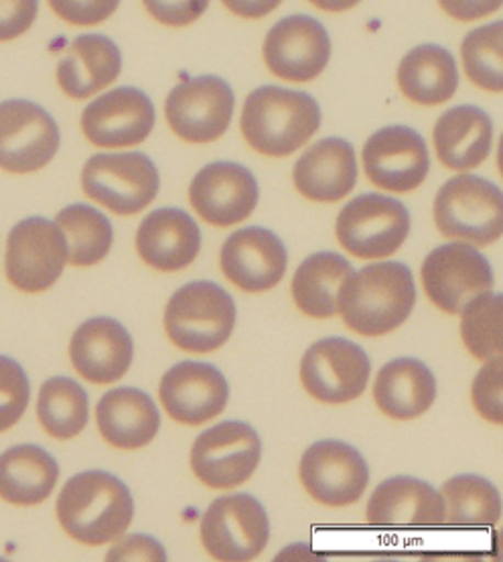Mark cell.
Segmentation results:
<instances>
[{
  "mask_svg": "<svg viewBox=\"0 0 503 562\" xmlns=\"http://www.w3.org/2000/svg\"><path fill=\"white\" fill-rule=\"evenodd\" d=\"M88 394L76 380L66 375H55L40 390L37 416L41 427L59 441L74 439L88 425Z\"/></svg>",
  "mask_w": 503,
  "mask_h": 562,
  "instance_id": "cell-35",
  "label": "cell"
},
{
  "mask_svg": "<svg viewBox=\"0 0 503 562\" xmlns=\"http://www.w3.org/2000/svg\"><path fill=\"white\" fill-rule=\"evenodd\" d=\"M148 14L167 27H187L208 11L210 0H143Z\"/></svg>",
  "mask_w": 503,
  "mask_h": 562,
  "instance_id": "cell-41",
  "label": "cell"
},
{
  "mask_svg": "<svg viewBox=\"0 0 503 562\" xmlns=\"http://www.w3.org/2000/svg\"><path fill=\"white\" fill-rule=\"evenodd\" d=\"M461 57L467 78L477 88L502 94L503 92V23L495 21L485 27L467 33L461 45Z\"/></svg>",
  "mask_w": 503,
  "mask_h": 562,
  "instance_id": "cell-37",
  "label": "cell"
},
{
  "mask_svg": "<svg viewBox=\"0 0 503 562\" xmlns=\"http://www.w3.org/2000/svg\"><path fill=\"white\" fill-rule=\"evenodd\" d=\"M438 4L457 21H477L502 9V0H438Z\"/></svg>",
  "mask_w": 503,
  "mask_h": 562,
  "instance_id": "cell-44",
  "label": "cell"
},
{
  "mask_svg": "<svg viewBox=\"0 0 503 562\" xmlns=\"http://www.w3.org/2000/svg\"><path fill=\"white\" fill-rule=\"evenodd\" d=\"M294 188L311 201L332 203L349 195L358 181L356 150L344 138H323L306 148L292 171Z\"/></svg>",
  "mask_w": 503,
  "mask_h": 562,
  "instance_id": "cell-25",
  "label": "cell"
},
{
  "mask_svg": "<svg viewBox=\"0 0 503 562\" xmlns=\"http://www.w3.org/2000/svg\"><path fill=\"white\" fill-rule=\"evenodd\" d=\"M356 270L335 252H317L301 262L292 277L294 305L313 319H329L339 313V291Z\"/></svg>",
  "mask_w": 503,
  "mask_h": 562,
  "instance_id": "cell-32",
  "label": "cell"
},
{
  "mask_svg": "<svg viewBox=\"0 0 503 562\" xmlns=\"http://www.w3.org/2000/svg\"><path fill=\"white\" fill-rule=\"evenodd\" d=\"M62 143L54 116L29 100L0 102V169L27 175L54 161Z\"/></svg>",
  "mask_w": 503,
  "mask_h": 562,
  "instance_id": "cell-11",
  "label": "cell"
},
{
  "mask_svg": "<svg viewBox=\"0 0 503 562\" xmlns=\"http://www.w3.org/2000/svg\"><path fill=\"white\" fill-rule=\"evenodd\" d=\"M289 265L287 248L270 229L242 228L225 240L220 267L225 279L244 293H266L275 289Z\"/></svg>",
  "mask_w": 503,
  "mask_h": 562,
  "instance_id": "cell-21",
  "label": "cell"
},
{
  "mask_svg": "<svg viewBox=\"0 0 503 562\" xmlns=\"http://www.w3.org/2000/svg\"><path fill=\"white\" fill-rule=\"evenodd\" d=\"M299 475L309 496L332 508L356 504L370 483V469L358 449L333 439L306 449Z\"/></svg>",
  "mask_w": 503,
  "mask_h": 562,
  "instance_id": "cell-15",
  "label": "cell"
},
{
  "mask_svg": "<svg viewBox=\"0 0 503 562\" xmlns=\"http://www.w3.org/2000/svg\"><path fill=\"white\" fill-rule=\"evenodd\" d=\"M431 169L423 136L409 126H385L364 147V171L376 188L411 193L421 188Z\"/></svg>",
  "mask_w": 503,
  "mask_h": 562,
  "instance_id": "cell-17",
  "label": "cell"
},
{
  "mask_svg": "<svg viewBox=\"0 0 503 562\" xmlns=\"http://www.w3.org/2000/svg\"><path fill=\"white\" fill-rule=\"evenodd\" d=\"M461 315V337L467 351L483 362L502 356L503 296L488 291L471 299Z\"/></svg>",
  "mask_w": 503,
  "mask_h": 562,
  "instance_id": "cell-36",
  "label": "cell"
},
{
  "mask_svg": "<svg viewBox=\"0 0 503 562\" xmlns=\"http://www.w3.org/2000/svg\"><path fill=\"white\" fill-rule=\"evenodd\" d=\"M133 337L126 327L110 317L81 323L69 344V358L76 372L92 384H112L133 363Z\"/></svg>",
  "mask_w": 503,
  "mask_h": 562,
  "instance_id": "cell-22",
  "label": "cell"
},
{
  "mask_svg": "<svg viewBox=\"0 0 503 562\" xmlns=\"http://www.w3.org/2000/svg\"><path fill=\"white\" fill-rule=\"evenodd\" d=\"M366 518L380 528H433L445 524V506L431 483L392 477L371 494Z\"/></svg>",
  "mask_w": 503,
  "mask_h": 562,
  "instance_id": "cell-24",
  "label": "cell"
},
{
  "mask_svg": "<svg viewBox=\"0 0 503 562\" xmlns=\"http://www.w3.org/2000/svg\"><path fill=\"white\" fill-rule=\"evenodd\" d=\"M31 389L25 370L19 363L0 356V432L14 427L27 411Z\"/></svg>",
  "mask_w": 503,
  "mask_h": 562,
  "instance_id": "cell-38",
  "label": "cell"
},
{
  "mask_svg": "<svg viewBox=\"0 0 503 562\" xmlns=\"http://www.w3.org/2000/svg\"><path fill=\"white\" fill-rule=\"evenodd\" d=\"M398 88L414 104L438 106L459 88L455 57L440 45H418L398 66Z\"/></svg>",
  "mask_w": 503,
  "mask_h": 562,
  "instance_id": "cell-30",
  "label": "cell"
},
{
  "mask_svg": "<svg viewBox=\"0 0 503 562\" xmlns=\"http://www.w3.org/2000/svg\"><path fill=\"white\" fill-rule=\"evenodd\" d=\"M411 232V214L404 203L366 193L349 201L337 215L335 234L345 250L364 260H382L398 252Z\"/></svg>",
  "mask_w": 503,
  "mask_h": 562,
  "instance_id": "cell-6",
  "label": "cell"
},
{
  "mask_svg": "<svg viewBox=\"0 0 503 562\" xmlns=\"http://www.w3.org/2000/svg\"><path fill=\"white\" fill-rule=\"evenodd\" d=\"M236 325V303L220 284L189 282L169 299L165 331L172 344L189 353L222 348Z\"/></svg>",
  "mask_w": 503,
  "mask_h": 562,
  "instance_id": "cell-4",
  "label": "cell"
},
{
  "mask_svg": "<svg viewBox=\"0 0 503 562\" xmlns=\"http://www.w3.org/2000/svg\"><path fill=\"white\" fill-rule=\"evenodd\" d=\"M471 398L477 413L488 423H503V362L502 356L488 360L473 380Z\"/></svg>",
  "mask_w": 503,
  "mask_h": 562,
  "instance_id": "cell-39",
  "label": "cell"
},
{
  "mask_svg": "<svg viewBox=\"0 0 503 562\" xmlns=\"http://www.w3.org/2000/svg\"><path fill=\"white\" fill-rule=\"evenodd\" d=\"M122 54L119 45L104 35H80L71 41L67 54L57 64V83L64 94L86 100L119 80Z\"/></svg>",
  "mask_w": 503,
  "mask_h": 562,
  "instance_id": "cell-26",
  "label": "cell"
},
{
  "mask_svg": "<svg viewBox=\"0 0 503 562\" xmlns=\"http://www.w3.org/2000/svg\"><path fill=\"white\" fill-rule=\"evenodd\" d=\"M435 224L449 240L490 246L503 234L502 189L476 175H457L438 189Z\"/></svg>",
  "mask_w": 503,
  "mask_h": 562,
  "instance_id": "cell-5",
  "label": "cell"
},
{
  "mask_svg": "<svg viewBox=\"0 0 503 562\" xmlns=\"http://www.w3.org/2000/svg\"><path fill=\"white\" fill-rule=\"evenodd\" d=\"M262 457V442L250 425L224 420L201 432L191 449V469L212 490L248 482Z\"/></svg>",
  "mask_w": 503,
  "mask_h": 562,
  "instance_id": "cell-9",
  "label": "cell"
},
{
  "mask_svg": "<svg viewBox=\"0 0 503 562\" xmlns=\"http://www.w3.org/2000/svg\"><path fill=\"white\" fill-rule=\"evenodd\" d=\"M107 561H167V552L159 540L146 535L122 538L107 554Z\"/></svg>",
  "mask_w": 503,
  "mask_h": 562,
  "instance_id": "cell-43",
  "label": "cell"
},
{
  "mask_svg": "<svg viewBox=\"0 0 503 562\" xmlns=\"http://www.w3.org/2000/svg\"><path fill=\"white\" fill-rule=\"evenodd\" d=\"M321 126L317 100L305 92L280 86L254 90L242 110L239 128L256 153L266 157H289L305 147Z\"/></svg>",
  "mask_w": 503,
  "mask_h": 562,
  "instance_id": "cell-3",
  "label": "cell"
},
{
  "mask_svg": "<svg viewBox=\"0 0 503 562\" xmlns=\"http://www.w3.org/2000/svg\"><path fill=\"white\" fill-rule=\"evenodd\" d=\"M96 420L108 445L124 451L146 447L160 429V416L155 402L138 389L107 392L98 402Z\"/></svg>",
  "mask_w": 503,
  "mask_h": 562,
  "instance_id": "cell-27",
  "label": "cell"
},
{
  "mask_svg": "<svg viewBox=\"0 0 503 562\" xmlns=\"http://www.w3.org/2000/svg\"><path fill=\"white\" fill-rule=\"evenodd\" d=\"M332 57V40L317 19L292 14L268 31L265 61L284 81L305 83L323 74Z\"/></svg>",
  "mask_w": 503,
  "mask_h": 562,
  "instance_id": "cell-16",
  "label": "cell"
},
{
  "mask_svg": "<svg viewBox=\"0 0 503 562\" xmlns=\"http://www.w3.org/2000/svg\"><path fill=\"white\" fill-rule=\"evenodd\" d=\"M445 522L463 528L493 526L502 518V497L493 483L463 473L455 475L440 487Z\"/></svg>",
  "mask_w": 503,
  "mask_h": 562,
  "instance_id": "cell-33",
  "label": "cell"
},
{
  "mask_svg": "<svg viewBox=\"0 0 503 562\" xmlns=\"http://www.w3.org/2000/svg\"><path fill=\"white\" fill-rule=\"evenodd\" d=\"M153 128L155 106L150 98L128 86L96 98L81 114V131L93 147H136Z\"/></svg>",
  "mask_w": 503,
  "mask_h": 562,
  "instance_id": "cell-19",
  "label": "cell"
},
{
  "mask_svg": "<svg viewBox=\"0 0 503 562\" xmlns=\"http://www.w3.org/2000/svg\"><path fill=\"white\" fill-rule=\"evenodd\" d=\"M268 540V514L250 494L220 497L203 514L201 542L215 561H252Z\"/></svg>",
  "mask_w": 503,
  "mask_h": 562,
  "instance_id": "cell-8",
  "label": "cell"
},
{
  "mask_svg": "<svg viewBox=\"0 0 503 562\" xmlns=\"http://www.w3.org/2000/svg\"><path fill=\"white\" fill-rule=\"evenodd\" d=\"M136 250L148 267L177 272L198 258L201 232L195 220L183 210L160 207L146 215L138 226Z\"/></svg>",
  "mask_w": 503,
  "mask_h": 562,
  "instance_id": "cell-23",
  "label": "cell"
},
{
  "mask_svg": "<svg viewBox=\"0 0 503 562\" xmlns=\"http://www.w3.org/2000/svg\"><path fill=\"white\" fill-rule=\"evenodd\" d=\"M416 286L411 268L402 262H376L354 272L339 291V313L351 331L380 337L411 317Z\"/></svg>",
  "mask_w": 503,
  "mask_h": 562,
  "instance_id": "cell-1",
  "label": "cell"
},
{
  "mask_svg": "<svg viewBox=\"0 0 503 562\" xmlns=\"http://www.w3.org/2000/svg\"><path fill=\"white\" fill-rule=\"evenodd\" d=\"M159 169L143 153L96 155L81 171V188L112 214L134 215L159 193Z\"/></svg>",
  "mask_w": 503,
  "mask_h": 562,
  "instance_id": "cell-7",
  "label": "cell"
},
{
  "mask_svg": "<svg viewBox=\"0 0 503 562\" xmlns=\"http://www.w3.org/2000/svg\"><path fill=\"white\" fill-rule=\"evenodd\" d=\"M189 201L203 222L232 228L256 210L258 183L239 162H210L193 177Z\"/></svg>",
  "mask_w": 503,
  "mask_h": 562,
  "instance_id": "cell-18",
  "label": "cell"
},
{
  "mask_svg": "<svg viewBox=\"0 0 503 562\" xmlns=\"http://www.w3.org/2000/svg\"><path fill=\"white\" fill-rule=\"evenodd\" d=\"M37 13L40 0H0V43L25 35Z\"/></svg>",
  "mask_w": 503,
  "mask_h": 562,
  "instance_id": "cell-42",
  "label": "cell"
},
{
  "mask_svg": "<svg viewBox=\"0 0 503 562\" xmlns=\"http://www.w3.org/2000/svg\"><path fill=\"white\" fill-rule=\"evenodd\" d=\"M433 143L445 167L469 171L490 157L493 124L481 108H450L435 124Z\"/></svg>",
  "mask_w": 503,
  "mask_h": 562,
  "instance_id": "cell-28",
  "label": "cell"
},
{
  "mask_svg": "<svg viewBox=\"0 0 503 562\" xmlns=\"http://www.w3.org/2000/svg\"><path fill=\"white\" fill-rule=\"evenodd\" d=\"M277 561H325L323 557H318L317 552H313L311 547L306 544H292L289 549L282 550Z\"/></svg>",
  "mask_w": 503,
  "mask_h": 562,
  "instance_id": "cell-46",
  "label": "cell"
},
{
  "mask_svg": "<svg viewBox=\"0 0 503 562\" xmlns=\"http://www.w3.org/2000/svg\"><path fill=\"white\" fill-rule=\"evenodd\" d=\"M421 277L431 303L449 315H461L471 299L493 286L488 258L476 246L459 240L438 246L426 256Z\"/></svg>",
  "mask_w": 503,
  "mask_h": 562,
  "instance_id": "cell-12",
  "label": "cell"
},
{
  "mask_svg": "<svg viewBox=\"0 0 503 562\" xmlns=\"http://www.w3.org/2000/svg\"><path fill=\"white\" fill-rule=\"evenodd\" d=\"M230 13L242 19H262L277 11L282 0H222Z\"/></svg>",
  "mask_w": 503,
  "mask_h": 562,
  "instance_id": "cell-45",
  "label": "cell"
},
{
  "mask_svg": "<svg viewBox=\"0 0 503 562\" xmlns=\"http://www.w3.org/2000/svg\"><path fill=\"white\" fill-rule=\"evenodd\" d=\"M373 398L385 416L412 420L435 404L437 380L421 360L398 358L380 370L373 384Z\"/></svg>",
  "mask_w": 503,
  "mask_h": 562,
  "instance_id": "cell-29",
  "label": "cell"
},
{
  "mask_svg": "<svg viewBox=\"0 0 503 562\" xmlns=\"http://www.w3.org/2000/svg\"><path fill=\"white\" fill-rule=\"evenodd\" d=\"M236 98L227 81L201 76L175 86L165 102V114L172 133L193 145H208L224 136Z\"/></svg>",
  "mask_w": 503,
  "mask_h": 562,
  "instance_id": "cell-13",
  "label": "cell"
},
{
  "mask_svg": "<svg viewBox=\"0 0 503 562\" xmlns=\"http://www.w3.org/2000/svg\"><path fill=\"white\" fill-rule=\"evenodd\" d=\"M159 398L172 420L199 427L224 413L230 389L212 363L181 362L163 375Z\"/></svg>",
  "mask_w": 503,
  "mask_h": 562,
  "instance_id": "cell-20",
  "label": "cell"
},
{
  "mask_svg": "<svg viewBox=\"0 0 503 562\" xmlns=\"http://www.w3.org/2000/svg\"><path fill=\"white\" fill-rule=\"evenodd\" d=\"M309 2L325 13H345L354 7H358L361 0H309Z\"/></svg>",
  "mask_w": 503,
  "mask_h": 562,
  "instance_id": "cell-47",
  "label": "cell"
},
{
  "mask_svg": "<svg viewBox=\"0 0 503 562\" xmlns=\"http://www.w3.org/2000/svg\"><path fill=\"white\" fill-rule=\"evenodd\" d=\"M368 353L345 337H327L306 349L301 362L303 389L323 404L356 401L370 380Z\"/></svg>",
  "mask_w": 503,
  "mask_h": 562,
  "instance_id": "cell-14",
  "label": "cell"
},
{
  "mask_svg": "<svg viewBox=\"0 0 503 562\" xmlns=\"http://www.w3.org/2000/svg\"><path fill=\"white\" fill-rule=\"evenodd\" d=\"M59 19L76 27H93L116 13L120 0H47Z\"/></svg>",
  "mask_w": 503,
  "mask_h": 562,
  "instance_id": "cell-40",
  "label": "cell"
},
{
  "mask_svg": "<svg viewBox=\"0 0 503 562\" xmlns=\"http://www.w3.org/2000/svg\"><path fill=\"white\" fill-rule=\"evenodd\" d=\"M128 487L107 471H83L64 485L57 499V520L67 536L88 547L116 540L133 522Z\"/></svg>",
  "mask_w": 503,
  "mask_h": 562,
  "instance_id": "cell-2",
  "label": "cell"
},
{
  "mask_svg": "<svg viewBox=\"0 0 503 562\" xmlns=\"http://www.w3.org/2000/svg\"><path fill=\"white\" fill-rule=\"evenodd\" d=\"M59 480L54 456L37 445H19L0 456V497L14 506H37Z\"/></svg>",
  "mask_w": 503,
  "mask_h": 562,
  "instance_id": "cell-31",
  "label": "cell"
},
{
  "mask_svg": "<svg viewBox=\"0 0 503 562\" xmlns=\"http://www.w3.org/2000/svg\"><path fill=\"white\" fill-rule=\"evenodd\" d=\"M67 262L66 236L45 217L19 222L7 240V279L23 293H43L62 277Z\"/></svg>",
  "mask_w": 503,
  "mask_h": 562,
  "instance_id": "cell-10",
  "label": "cell"
},
{
  "mask_svg": "<svg viewBox=\"0 0 503 562\" xmlns=\"http://www.w3.org/2000/svg\"><path fill=\"white\" fill-rule=\"evenodd\" d=\"M55 224L66 236L67 262L74 267H93L112 248L114 232L110 220L90 205H67L55 217Z\"/></svg>",
  "mask_w": 503,
  "mask_h": 562,
  "instance_id": "cell-34",
  "label": "cell"
}]
</instances>
